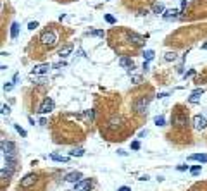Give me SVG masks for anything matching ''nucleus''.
I'll use <instances>...</instances> for the list:
<instances>
[{
	"label": "nucleus",
	"instance_id": "1",
	"mask_svg": "<svg viewBox=\"0 0 207 191\" xmlns=\"http://www.w3.org/2000/svg\"><path fill=\"white\" fill-rule=\"evenodd\" d=\"M57 41H59V36L54 29H47L40 35V43L45 45V47H54V45H57Z\"/></svg>",
	"mask_w": 207,
	"mask_h": 191
},
{
	"label": "nucleus",
	"instance_id": "2",
	"mask_svg": "<svg viewBox=\"0 0 207 191\" xmlns=\"http://www.w3.org/2000/svg\"><path fill=\"white\" fill-rule=\"evenodd\" d=\"M36 179H38V176H36L35 172L26 174V176H24V177L19 181V188H24V189H26V188H31V186H33V184L36 182Z\"/></svg>",
	"mask_w": 207,
	"mask_h": 191
},
{
	"label": "nucleus",
	"instance_id": "3",
	"mask_svg": "<svg viewBox=\"0 0 207 191\" xmlns=\"http://www.w3.org/2000/svg\"><path fill=\"white\" fill-rule=\"evenodd\" d=\"M173 124L176 127H186L188 126V115L186 114H174L173 115Z\"/></svg>",
	"mask_w": 207,
	"mask_h": 191
},
{
	"label": "nucleus",
	"instance_id": "4",
	"mask_svg": "<svg viewBox=\"0 0 207 191\" xmlns=\"http://www.w3.org/2000/svg\"><path fill=\"white\" fill-rule=\"evenodd\" d=\"M54 105H55V103H54V100L47 96V98H45L42 103H40L38 112H40V114H49V112H52V110H54Z\"/></svg>",
	"mask_w": 207,
	"mask_h": 191
},
{
	"label": "nucleus",
	"instance_id": "5",
	"mask_svg": "<svg viewBox=\"0 0 207 191\" xmlns=\"http://www.w3.org/2000/svg\"><path fill=\"white\" fill-rule=\"evenodd\" d=\"M2 152L5 157H16V145L12 141H2Z\"/></svg>",
	"mask_w": 207,
	"mask_h": 191
},
{
	"label": "nucleus",
	"instance_id": "6",
	"mask_svg": "<svg viewBox=\"0 0 207 191\" xmlns=\"http://www.w3.org/2000/svg\"><path fill=\"white\" fill-rule=\"evenodd\" d=\"M192 124H193V127L197 131H204L207 127V119L204 117V115H195V117L192 119Z\"/></svg>",
	"mask_w": 207,
	"mask_h": 191
},
{
	"label": "nucleus",
	"instance_id": "7",
	"mask_svg": "<svg viewBox=\"0 0 207 191\" xmlns=\"http://www.w3.org/2000/svg\"><path fill=\"white\" fill-rule=\"evenodd\" d=\"M50 71V64H38L31 69V74L33 76H42V74H47Z\"/></svg>",
	"mask_w": 207,
	"mask_h": 191
},
{
	"label": "nucleus",
	"instance_id": "8",
	"mask_svg": "<svg viewBox=\"0 0 207 191\" xmlns=\"http://www.w3.org/2000/svg\"><path fill=\"white\" fill-rule=\"evenodd\" d=\"M90 188H92L90 179H81V181L74 182V191H90Z\"/></svg>",
	"mask_w": 207,
	"mask_h": 191
},
{
	"label": "nucleus",
	"instance_id": "9",
	"mask_svg": "<svg viewBox=\"0 0 207 191\" xmlns=\"http://www.w3.org/2000/svg\"><path fill=\"white\" fill-rule=\"evenodd\" d=\"M147 107H149V100L147 98H140V100L135 103V110H137L138 114H147Z\"/></svg>",
	"mask_w": 207,
	"mask_h": 191
},
{
	"label": "nucleus",
	"instance_id": "10",
	"mask_svg": "<svg viewBox=\"0 0 207 191\" xmlns=\"http://www.w3.org/2000/svg\"><path fill=\"white\" fill-rule=\"evenodd\" d=\"M119 65H121L123 69H128L129 72L135 69V62H133V59H128V57H121V59H119Z\"/></svg>",
	"mask_w": 207,
	"mask_h": 191
},
{
	"label": "nucleus",
	"instance_id": "11",
	"mask_svg": "<svg viewBox=\"0 0 207 191\" xmlns=\"http://www.w3.org/2000/svg\"><path fill=\"white\" fill-rule=\"evenodd\" d=\"M66 179L67 182H78V181H81L83 179V174L79 172V170H74V172H69V174H66Z\"/></svg>",
	"mask_w": 207,
	"mask_h": 191
},
{
	"label": "nucleus",
	"instance_id": "12",
	"mask_svg": "<svg viewBox=\"0 0 207 191\" xmlns=\"http://www.w3.org/2000/svg\"><path fill=\"white\" fill-rule=\"evenodd\" d=\"M162 18L166 19V21H171V19H178V18H180V10H176V9H168V10H164Z\"/></svg>",
	"mask_w": 207,
	"mask_h": 191
},
{
	"label": "nucleus",
	"instance_id": "13",
	"mask_svg": "<svg viewBox=\"0 0 207 191\" xmlns=\"http://www.w3.org/2000/svg\"><path fill=\"white\" fill-rule=\"evenodd\" d=\"M202 93H204V90L202 88H197V90L190 95V98H188V102L190 103H198L200 102V96H202Z\"/></svg>",
	"mask_w": 207,
	"mask_h": 191
},
{
	"label": "nucleus",
	"instance_id": "14",
	"mask_svg": "<svg viewBox=\"0 0 207 191\" xmlns=\"http://www.w3.org/2000/svg\"><path fill=\"white\" fill-rule=\"evenodd\" d=\"M188 160H197L200 164H207V153H193L188 157Z\"/></svg>",
	"mask_w": 207,
	"mask_h": 191
},
{
	"label": "nucleus",
	"instance_id": "15",
	"mask_svg": "<svg viewBox=\"0 0 207 191\" xmlns=\"http://www.w3.org/2000/svg\"><path fill=\"white\" fill-rule=\"evenodd\" d=\"M128 38H129V41H135V43L140 45V47H143V45H145V40L141 38L140 35H137V33H128Z\"/></svg>",
	"mask_w": 207,
	"mask_h": 191
},
{
	"label": "nucleus",
	"instance_id": "16",
	"mask_svg": "<svg viewBox=\"0 0 207 191\" xmlns=\"http://www.w3.org/2000/svg\"><path fill=\"white\" fill-rule=\"evenodd\" d=\"M71 52H73V45H66L64 48L59 50V57H61V59H66L67 55H71Z\"/></svg>",
	"mask_w": 207,
	"mask_h": 191
},
{
	"label": "nucleus",
	"instance_id": "17",
	"mask_svg": "<svg viewBox=\"0 0 207 191\" xmlns=\"http://www.w3.org/2000/svg\"><path fill=\"white\" fill-rule=\"evenodd\" d=\"M18 35H19V24L18 22H12V24H10V38L16 40Z\"/></svg>",
	"mask_w": 207,
	"mask_h": 191
},
{
	"label": "nucleus",
	"instance_id": "18",
	"mask_svg": "<svg viewBox=\"0 0 207 191\" xmlns=\"http://www.w3.org/2000/svg\"><path fill=\"white\" fill-rule=\"evenodd\" d=\"M119 126H121V119H119V117H112L109 121V126H107V127H109V129H117Z\"/></svg>",
	"mask_w": 207,
	"mask_h": 191
},
{
	"label": "nucleus",
	"instance_id": "19",
	"mask_svg": "<svg viewBox=\"0 0 207 191\" xmlns=\"http://www.w3.org/2000/svg\"><path fill=\"white\" fill-rule=\"evenodd\" d=\"M86 36H105V33L102 29H92V31H86Z\"/></svg>",
	"mask_w": 207,
	"mask_h": 191
},
{
	"label": "nucleus",
	"instance_id": "20",
	"mask_svg": "<svg viewBox=\"0 0 207 191\" xmlns=\"http://www.w3.org/2000/svg\"><path fill=\"white\" fill-rule=\"evenodd\" d=\"M152 12L157 14V16H159V14H164V5L162 4H155L154 7H152Z\"/></svg>",
	"mask_w": 207,
	"mask_h": 191
},
{
	"label": "nucleus",
	"instance_id": "21",
	"mask_svg": "<svg viewBox=\"0 0 207 191\" xmlns=\"http://www.w3.org/2000/svg\"><path fill=\"white\" fill-rule=\"evenodd\" d=\"M69 155L71 157H83L85 155V150H83V148H74L73 152H69Z\"/></svg>",
	"mask_w": 207,
	"mask_h": 191
},
{
	"label": "nucleus",
	"instance_id": "22",
	"mask_svg": "<svg viewBox=\"0 0 207 191\" xmlns=\"http://www.w3.org/2000/svg\"><path fill=\"white\" fill-rule=\"evenodd\" d=\"M154 55H155V53H154V50H145V52H143V59H145L147 62H150V60H152V59H154Z\"/></svg>",
	"mask_w": 207,
	"mask_h": 191
},
{
	"label": "nucleus",
	"instance_id": "23",
	"mask_svg": "<svg viewBox=\"0 0 207 191\" xmlns=\"http://www.w3.org/2000/svg\"><path fill=\"white\" fill-rule=\"evenodd\" d=\"M164 59H166L168 62H173V60H176V59H178V55L174 52H168L166 55H164Z\"/></svg>",
	"mask_w": 207,
	"mask_h": 191
},
{
	"label": "nucleus",
	"instance_id": "24",
	"mask_svg": "<svg viewBox=\"0 0 207 191\" xmlns=\"http://www.w3.org/2000/svg\"><path fill=\"white\" fill-rule=\"evenodd\" d=\"M154 122H155V126H164V124H166V119H164L162 115H157Z\"/></svg>",
	"mask_w": 207,
	"mask_h": 191
},
{
	"label": "nucleus",
	"instance_id": "25",
	"mask_svg": "<svg viewBox=\"0 0 207 191\" xmlns=\"http://www.w3.org/2000/svg\"><path fill=\"white\" fill-rule=\"evenodd\" d=\"M200 170H202V167H200V165H195V167L190 169V172L193 174V176H197V174H200Z\"/></svg>",
	"mask_w": 207,
	"mask_h": 191
},
{
	"label": "nucleus",
	"instance_id": "26",
	"mask_svg": "<svg viewBox=\"0 0 207 191\" xmlns=\"http://www.w3.org/2000/svg\"><path fill=\"white\" fill-rule=\"evenodd\" d=\"M50 158L52 160H57V162H67L66 157H59V155H50Z\"/></svg>",
	"mask_w": 207,
	"mask_h": 191
},
{
	"label": "nucleus",
	"instance_id": "27",
	"mask_svg": "<svg viewBox=\"0 0 207 191\" xmlns=\"http://www.w3.org/2000/svg\"><path fill=\"white\" fill-rule=\"evenodd\" d=\"M85 117L90 119V121H93V117H95V112H93V110H86V112H85Z\"/></svg>",
	"mask_w": 207,
	"mask_h": 191
},
{
	"label": "nucleus",
	"instance_id": "28",
	"mask_svg": "<svg viewBox=\"0 0 207 191\" xmlns=\"http://www.w3.org/2000/svg\"><path fill=\"white\" fill-rule=\"evenodd\" d=\"M38 26H40V24H38V21H31L30 24H28V29H31V31H33V29H36Z\"/></svg>",
	"mask_w": 207,
	"mask_h": 191
},
{
	"label": "nucleus",
	"instance_id": "29",
	"mask_svg": "<svg viewBox=\"0 0 207 191\" xmlns=\"http://www.w3.org/2000/svg\"><path fill=\"white\" fill-rule=\"evenodd\" d=\"M14 127H16V131H18V133H19L21 136H26V131L22 129V127L19 126V124H14Z\"/></svg>",
	"mask_w": 207,
	"mask_h": 191
},
{
	"label": "nucleus",
	"instance_id": "30",
	"mask_svg": "<svg viewBox=\"0 0 207 191\" xmlns=\"http://www.w3.org/2000/svg\"><path fill=\"white\" fill-rule=\"evenodd\" d=\"M105 21L109 22V24H114V22H116V18H114V16H110V14H105Z\"/></svg>",
	"mask_w": 207,
	"mask_h": 191
},
{
	"label": "nucleus",
	"instance_id": "31",
	"mask_svg": "<svg viewBox=\"0 0 207 191\" xmlns=\"http://www.w3.org/2000/svg\"><path fill=\"white\" fill-rule=\"evenodd\" d=\"M12 86H14V81L5 83V84H4V90H5V91H10V90H12Z\"/></svg>",
	"mask_w": 207,
	"mask_h": 191
},
{
	"label": "nucleus",
	"instance_id": "32",
	"mask_svg": "<svg viewBox=\"0 0 207 191\" xmlns=\"http://www.w3.org/2000/svg\"><path fill=\"white\" fill-rule=\"evenodd\" d=\"M9 112H10V107L9 105H4V107H2V114H4V115H9Z\"/></svg>",
	"mask_w": 207,
	"mask_h": 191
},
{
	"label": "nucleus",
	"instance_id": "33",
	"mask_svg": "<svg viewBox=\"0 0 207 191\" xmlns=\"http://www.w3.org/2000/svg\"><path fill=\"white\" fill-rule=\"evenodd\" d=\"M133 83H135V84H140V83H141V76H133Z\"/></svg>",
	"mask_w": 207,
	"mask_h": 191
},
{
	"label": "nucleus",
	"instance_id": "34",
	"mask_svg": "<svg viewBox=\"0 0 207 191\" xmlns=\"http://www.w3.org/2000/svg\"><path fill=\"white\" fill-rule=\"evenodd\" d=\"M138 148H140V143H138V141H133V143H131V150H138Z\"/></svg>",
	"mask_w": 207,
	"mask_h": 191
},
{
	"label": "nucleus",
	"instance_id": "35",
	"mask_svg": "<svg viewBox=\"0 0 207 191\" xmlns=\"http://www.w3.org/2000/svg\"><path fill=\"white\" fill-rule=\"evenodd\" d=\"M62 65H66V62H64V60L57 62V64H54V67H55V69H59V67H62Z\"/></svg>",
	"mask_w": 207,
	"mask_h": 191
},
{
	"label": "nucleus",
	"instance_id": "36",
	"mask_svg": "<svg viewBox=\"0 0 207 191\" xmlns=\"http://www.w3.org/2000/svg\"><path fill=\"white\" fill-rule=\"evenodd\" d=\"M186 5H188V0H181V10L185 9Z\"/></svg>",
	"mask_w": 207,
	"mask_h": 191
},
{
	"label": "nucleus",
	"instance_id": "37",
	"mask_svg": "<svg viewBox=\"0 0 207 191\" xmlns=\"http://www.w3.org/2000/svg\"><path fill=\"white\" fill-rule=\"evenodd\" d=\"M178 170H188V165H178Z\"/></svg>",
	"mask_w": 207,
	"mask_h": 191
},
{
	"label": "nucleus",
	"instance_id": "38",
	"mask_svg": "<svg viewBox=\"0 0 207 191\" xmlns=\"http://www.w3.org/2000/svg\"><path fill=\"white\" fill-rule=\"evenodd\" d=\"M117 191H131V189L128 186H121V188H117Z\"/></svg>",
	"mask_w": 207,
	"mask_h": 191
},
{
	"label": "nucleus",
	"instance_id": "39",
	"mask_svg": "<svg viewBox=\"0 0 207 191\" xmlns=\"http://www.w3.org/2000/svg\"><path fill=\"white\" fill-rule=\"evenodd\" d=\"M202 50H207V43H204V45H202Z\"/></svg>",
	"mask_w": 207,
	"mask_h": 191
}]
</instances>
